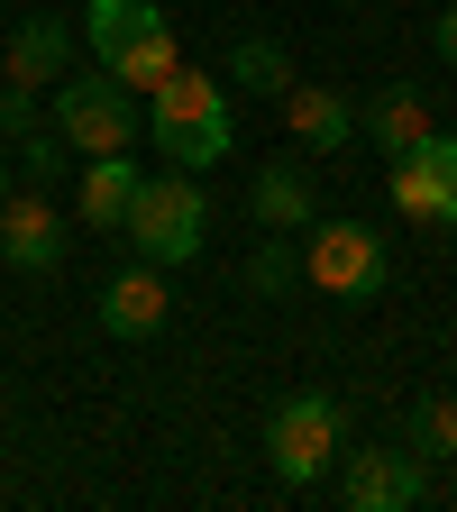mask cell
<instances>
[{"instance_id": "8992f818", "label": "cell", "mask_w": 457, "mask_h": 512, "mask_svg": "<svg viewBox=\"0 0 457 512\" xmlns=\"http://www.w3.org/2000/svg\"><path fill=\"white\" fill-rule=\"evenodd\" d=\"M302 275L330 293V302H375V293H384V238H375L366 220H311Z\"/></svg>"}, {"instance_id": "3957f363", "label": "cell", "mask_w": 457, "mask_h": 512, "mask_svg": "<svg viewBox=\"0 0 457 512\" xmlns=\"http://www.w3.org/2000/svg\"><path fill=\"white\" fill-rule=\"evenodd\" d=\"M202 229H211V202L202 183H192L183 165L174 174H138V202H128L119 238L147 256V266H183V256H202Z\"/></svg>"}, {"instance_id": "ac0fdd59", "label": "cell", "mask_w": 457, "mask_h": 512, "mask_svg": "<svg viewBox=\"0 0 457 512\" xmlns=\"http://www.w3.org/2000/svg\"><path fill=\"white\" fill-rule=\"evenodd\" d=\"M412 448H421V458H457V394H430L412 412Z\"/></svg>"}, {"instance_id": "ba28073f", "label": "cell", "mask_w": 457, "mask_h": 512, "mask_svg": "<svg viewBox=\"0 0 457 512\" xmlns=\"http://www.w3.org/2000/svg\"><path fill=\"white\" fill-rule=\"evenodd\" d=\"M394 211L421 220V229H457V138H412L394 156Z\"/></svg>"}, {"instance_id": "e0dca14e", "label": "cell", "mask_w": 457, "mask_h": 512, "mask_svg": "<svg viewBox=\"0 0 457 512\" xmlns=\"http://www.w3.org/2000/svg\"><path fill=\"white\" fill-rule=\"evenodd\" d=\"M10 165H19L28 183H64V165H74V147H64V128L46 119V128H28V138L10 147Z\"/></svg>"}, {"instance_id": "7a4b0ae2", "label": "cell", "mask_w": 457, "mask_h": 512, "mask_svg": "<svg viewBox=\"0 0 457 512\" xmlns=\"http://www.w3.org/2000/svg\"><path fill=\"white\" fill-rule=\"evenodd\" d=\"M83 37H92V64L119 74L128 92H156L174 64H183V46H174V28H165L156 0H92V10H83Z\"/></svg>"}, {"instance_id": "8fae6325", "label": "cell", "mask_w": 457, "mask_h": 512, "mask_svg": "<svg viewBox=\"0 0 457 512\" xmlns=\"http://www.w3.org/2000/svg\"><path fill=\"white\" fill-rule=\"evenodd\" d=\"M165 320H174L165 266H147V256H138L128 275H110V284H101V330H110V339H156Z\"/></svg>"}, {"instance_id": "ffe728a7", "label": "cell", "mask_w": 457, "mask_h": 512, "mask_svg": "<svg viewBox=\"0 0 457 512\" xmlns=\"http://www.w3.org/2000/svg\"><path fill=\"white\" fill-rule=\"evenodd\" d=\"M28 128H37V92L0 83V138H28Z\"/></svg>"}, {"instance_id": "30bf717a", "label": "cell", "mask_w": 457, "mask_h": 512, "mask_svg": "<svg viewBox=\"0 0 457 512\" xmlns=\"http://www.w3.org/2000/svg\"><path fill=\"white\" fill-rule=\"evenodd\" d=\"M275 110H284V138L311 147V156H339V147L357 138V101L330 92V83H302V74H293V92H284Z\"/></svg>"}, {"instance_id": "7c38bea8", "label": "cell", "mask_w": 457, "mask_h": 512, "mask_svg": "<svg viewBox=\"0 0 457 512\" xmlns=\"http://www.w3.org/2000/svg\"><path fill=\"white\" fill-rule=\"evenodd\" d=\"M64 74H74V37H64V19H19L10 28V55H0V83L37 92V83H64Z\"/></svg>"}, {"instance_id": "7402d4cb", "label": "cell", "mask_w": 457, "mask_h": 512, "mask_svg": "<svg viewBox=\"0 0 457 512\" xmlns=\"http://www.w3.org/2000/svg\"><path fill=\"white\" fill-rule=\"evenodd\" d=\"M0 192H10V156H0Z\"/></svg>"}, {"instance_id": "4fadbf2b", "label": "cell", "mask_w": 457, "mask_h": 512, "mask_svg": "<svg viewBox=\"0 0 457 512\" xmlns=\"http://www.w3.org/2000/svg\"><path fill=\"white\" fill-rule=\"evenodd\" d=\"M357 138H366L375 156H403L412 138H430V110H421V92H412V83H384V92L357 110Z\"/></svg>"}, {"instance_id": "9a60e30c", "label": "cell", "mask_w": 457, "mask_h": 512, "mask_svg": "<svg viewBox=\"0 0 457 512\" xmlns=\"http://www.w3.org/2000/svg\"><path fill=\"white\" fill-rule=\"evenodd\" d=\"M128 202H138V165H128V156H92V165H83V183H74L83 229H119V220H128Z\"/></svg>"}, {"instance_id": "d6986e66", "label": "cell", "mask_w": 457, "mask_h": 512, "mask_svg": "<svg viewBox=\"0 0 457 512\" xmlns=\"http://www.w3.org/2000/svg\"><path fill=\"white\" fill-rule=\"evenodd\" d=\"M293 275H302V256H293V238H275V229H266V247L247 256V284H256V293H284Z\"/></svg>"}, {"instance_id": "5b68a950", "label": "cell", "mask_w": 457, "mask_h": 512, "mask_svg": "<svg viewBox=\"0 0 457 512\" xmlns=\"http://www.w3.org/2000/svg\"><path fill=\"white\" fill-rule=\"evenodd\" d=\"M339 448H348V412H339V394H284V403H275V421H266V458H275L284 485H320V476L339 467Z\"/></svg>"}, {"instance_id": "6da1fadb", "label": "cell", "mask_w": 457, "mask_h": 512, "mask_svg": "<svg viewBox=\"0 0 457 512\" xmlns=\"http://www.w3.org/2000/svg\"><path fill=\"white\" fill-rule=\"evenodd\" d=\"M147 138H156V156H174L183 174H211V165L238 147V119H229L220 74H192V64H174V74L147 92Z\"/></svg>"}, {"instance_id": "52a82bcc", "label": "cell", "mask_w": 457, "mask_h": 512, "mask_svg": "<svg viewBox=\"0 0 457 512\" xmlns=\"http://www.w3.org/2000/svg\"><path fill=\"white\" fill-rule=\"evenodd\" d=\"M430 494L421 448H339V503L348 512H412Z\"/></svg>"}, {"instance_id": "44dd1931", "label": "cell", "mask_w": 457, "mask_h": 512, "mask_svg": "<svg viewBox=\"0 0 457 512\" xmlns=\"http://www.w3.org/2000/svg\"><path fill=\"white\" fill-rule=\"evenodd\" d=\"M430 37H439V64H457V0H448V10L430 19Z\"/></svg>"}, {"instance_id": "277c9868", "label": "cell", "mask_w": 457, "mask_h": 512, "mask_svg": "<svg viewBox=\"0 0 457 512\" xmlns=\"http://www.w3.org/2000/svg\"><path fill=\"white\" fill-rule=\"evenodd\" d=\"M46 119L64 128V147L74 156H128L138 147V92H128L119 74H64Z\"/></svg>"}, {"instance_id": "9c48e42d", "label": "cell", "mask_w": 457, "mask_h": 512, "mask_svg": "<svg viewBox=\"0 0 457 512\" xmlns=\"http://www.w3.org/2000/svg\"><path fill=\"white\" fill-rule=\"evenodd\" d=\"M55 256H64V211L46 202V192H0V266L46 275Z\"/></svg>"}, {"instance_id": "2e32d148", "label": "cell", "mask_w": 457, "mask_h": 512, "mask_svg": "<svg viewBox=\"0 0 457 512\" xmlns=\"http://www.w3.org/2000/svg\"><path fill=\"white\" fill-rule=\"evenodd\" d=\"M229 83H238V92L284 101V92H293V55H284L275 37H238V46H229Z\"/></svg>"}, {"instance_id": "5bb4252c", "label": "cell", "mask_w": 457, "mask_h": 512, "mask_svg": "<svg viewBox=\"0 0 457 512\" xmlns=\"http://www.w3.org/2000/svg\"><path fill=\"white\" fill-rule=\"evenodd\" d=\"M247 220L275 229V238L311 229V174H302V165H266V174L247 183Z\"/></svg>"}]
</instances>
